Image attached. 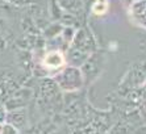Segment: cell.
Returning a JSON list of instances; mask_svg holds the SVG:
<instances>
[{
  "mask_svg": "<svg viewBox=\"0 0 146 134\" xmlns=\"http://www.w3.org/2000/svg\"><path fill=\"white\" fill-rule=\"evenodd\" d=\"M108 8V1L107 0H98L96 4L94 5V12L98 15H103Z\"/></svg>",
  "mask_w": 146,
  "mask_h": 134,
  "instance_id": "cell-2",
  "label": "cell"
},
{
  "mask_svg": "<svg viewBox=\"0 0 146 134\" xmlns=\"http://www.w3.org/2000/svg\"><path fill=\"white\" fill-rule=\"evenodd\" d=\"M63 63H65V58L63 54L59 51H50L44 59V64L48 68H59L61 66H63Z\"/></svg>",
  "mask_w": 146,
  "mask_h": 134,
  "instance_id": "cell-1",
  "label": "cell"
}]
</instances>
